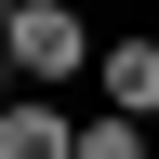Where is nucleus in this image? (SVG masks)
<instances>
[{"mask_svg":"<svg viewBox=\"0 0 159 159\" xmlns=\"http://www.w3.org/2000/svg\"><path fill=\"white\" fill-rule=\"evenodd\" d=\"M93 53H106V40H93L80 0H27V13H13V66H27L40 93H53V80H93Z\"/></svg>","mask_w":159,"mask_h":159,"instance_id":"nucleus-1","label":"nucleus"},{"mask_svg":"<svg viewBox=\"0 0 159 159\" xmlns=\"http://www.w3.org/2000/svg\"><path fill=\"white\" fill-rule=\"evenodd\" d=\"M0 159H80V119L27 80V93H0Z\"/></svg>","mask_w":159,"mask_h":159,"instance_id":"nucleus-2","label":"nucleus"},{"mask_svg":"<svg viewBox=\"0 0 159 159\" xmlns=\"http://www.w3.org/2000/svg\"><path fill=\"white\" fill-rule=\"evenodd\" d=\"M93 93L133 106V119H159V40H106V53H93Z\"/></svg>","mask_w":159,"mask_h":159,"instance_id":"nucleus-3","label":"nucleus"},{"mask_svg":"<svg viewBox=\"0 0 159 159\" xmlns=\"http://www.w3.org/2000/svg\"><path fill=\"white\" fill-rule=\"evenodd\" d=\"M80 159H159V146H146L133 106H93V119H80Z\"/></svg>","mask_w":159,"mask_h":159,"instance_id":"nucleus-4","label":"nucleus"},{"mask_svg":"<svg viewBox=\"0 0 159 159\" xmlns=\"http://www.w3.org/2000/svg\"><path fill=\"white\" fill-rule=\"evenodd\" d=\"M13 13H27V0H0V53H13Z\"/></svg>","mask_w":159,"mask_h":159,"instance_id":"nucleus-5","label":"nucleus"}]
</instances>
